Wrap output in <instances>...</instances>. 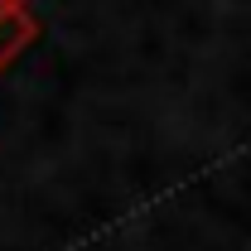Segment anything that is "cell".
<instances>
[{"instance_id":"1","label":"cell","mask_w":251,"mask_h":251,"mask_svg":"<svg viewBox=\"0 0 251 251\" xmlns=\"http://www.w3.org/2000/svg\"><path fill=\"white\" fill-rule=\"evenodd\" d=\"M0 39H5V25H0Z\"/></svg>"}]
</instances>
